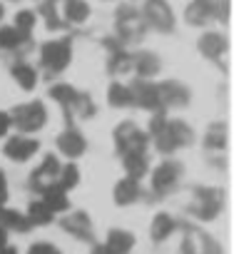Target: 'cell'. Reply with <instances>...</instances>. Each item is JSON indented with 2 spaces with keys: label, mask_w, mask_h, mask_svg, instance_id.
I'll list each match as a JSON object with an SVG mask.
<instances>
[{
  "label": "cell",
  "mask_w": 234,
  "mask_h": 254,
  "mask_svg": "<svg viewBox=\"0 0 234 254\" xmlns=\"http://www.w3.org/2000/svg\"><path fill=\"white\" fill-rule=\"evenodd\" d=\"M147 135L152 137V145L160 155H175L177 150L194 142V130L184 120H170L165 112H152Z\"/></svg>",
  "instance_id": "1"
},
{
  "label": "cell",
  "mask_w": 234,
  "mask_h": 254,
  "mask_svg": "<svg viewBox=\"0 0 234 254\" xmlns=\"http://www.w3.org/2000/svg\"><path fill=\"white\" fill-rule=\"evenodd\" d=\"M48 95H50V97H53V100H55L67 115H80V117L90 120V117H95V112H97L92 97L85 95V92H80V90H75V87L67 85V82H58V85H53Z\"/></svg>",
  "instance_id": "2"
},
{
  "label": "cell",
  "mask_w": 234,
  "mask_h": 254,
  "mask_svg": "<svg viewBox=\"0 0 234 254\" xmlns=\"http://www.w3.org/2000/svg\"><path fill=\"white\" fill-rule=\"evenodd\" d=\"M8 115H10V125H15L23 135H35L48 122V110H45V105L40 100L23 102V105L13 107Z\"/></svg>",
  "instance_id": "3"
},
{
  "label": "cell",
  "mask_w": 234,
  "mask_h": 254,
  "mask_svg": "<svg viewBox=\"0 0 234 254\" xmlns=\"http://www.w3.org/2000/svg\"><path fill=\"white\" fill-rule=\"evenodd\" d=\"M72 63V43L70 38H60V40H48L40 48V65L48 75H60L70 67Z\"/></svg>",
  "instance_id": "4"
},
{
  "label": "cell",
  "mask_w": 234,
  "mask_h": 254,
  "mask_svg": "<svg viewBox=\"0 0 234 254\" xmlns=\"http://www.w3.org/2000/svg\"><path fill=\"white\" fill-rule=\"evenodd\" d=\"M145 28H147V25H145V20H142V13H140L135 5L117 8V13H115V30H117V40H120V45L142 40Z\"/></svg>",
  "instance_id": "5"
},
{
  "label": "cell",
  "mask_w": 234,
  "mask_h": 254,
  "mask_svg": "<svg viewBox=\"0 0 234 254\" xmlns=\"http://www.w3.org/2000/svg\"><path fill=\"white\" fill-rule=\"evenodd\" d=\"M112 140H115V147L120 155H135V152H147V145H150V135L135 122H122L115 127L112 132Z\"/></svg>",
  "instance_id": "6"
},
{
  "label": "cell",
  "mask_w": 234,
  "mask_h": 254,
  "mask_svg": "<svg viewBox=\"0 0 234 254\" xmlns=\"http://www.w3.org/2000/svg\"><path fill=\"white\" fill-rule=\"evenodd\" d=\"M224 207V192L217 190V187H194V199L189 204V214L202 219V222H209L214 219Z\"/></svg>",
  "instance_id": "7"
},
{
  "label": "cell",
  "mask_w": 234,
  "mask_h": 254,
  "mask_svg": "<svg viewBox=\"0 0 234 254\" xmlns=\"http://www.w3.org/2000/svg\"><path fill=\"white\" fill-rule=\"evenodd\" d=\"M184 167L177 160H165L160 167H155L152 172V194L155 197H167L170 192H175L182 182Z\"/></svg>",
  "instance_id": "8"
},
{
  "label": "cell",
  "mask_w": 234,
  "mask_h": 254,
  "mask_svg": "<svg viewBox=\"0 0 234 254\" xmlns=\"http://www.w3.org/2000/svg\"><path fill=\"white\" fill-rule=\"evenodd\" d=\"M142 20L157 33H172L175 30V13L167 0H145L142 5Z\"/></svg>",
  "instance_id": "9"
},
{
  "label": "cell",
  "mask_w": 234,
  "mask_h": 254,
  "mask_svg": "<svg viewBox=\"0 0 234 254\" xmlns=\"http://www.w3.org/2000/svg\"><path fill=\"white\" fill-rule=\"evenodd\" d=\"M130 87H132V95H135V107H142V110H150V112H165L162 97H160V90H157L155 82L140 77Z\"/></svg>",
  "instance_id": "10"
},
{
  "label": "cell",
  "mask_w": 234,
  "mask_h": 254,
  "mask_svg": "<svg viewBox=\"0 0 234 254\" xmlns=\"http://www.w3.org/2000/svg\"><path fill=\"white\" fill-rule=\"evenodd\" d=\"M160 90V97H162V107H187L189 100H192V90L179 82V80H165L157 85Z\"/></svg>",
  "instance_id": "11"
},
{
  "label": "cell",
  "mask_w": 234,
  "mask_h": 254,
  "mask_svg": "<svg viewBox=\"0 0 234 254\" xmlns=\"http://www.w3.org/2000/svg\"><path fill=\"white\" fill-rule=\"evenodd\" d=\"M58 175H60V160L55 155H45L43 162H40V167L30 175V182L28 185H30L33 192H43L45 187H50V185L58 182Z\"/></svg>",
  "instance_id": "12"
},
{
  "label": "cell",
  "mask_w": 234,
  "mask_h": 254,
  "mask_svg": "<svg viewBox=\"0 0 234 254\" xmlns=\"http://www.w3.org/2000/svg\"><path fill=\"white\" fill-rule=\"evenodd\" d=\"M40 150V142L35 140V137H28V135H15V137H10L8 142H5V147H3V152H5V157L8 160H13V162H28L35 152Z\"/></svg>",
  "instance_id": "13"
},
{
  "label": "cell",
  "mask_w": 234,
  "mask_h": 254,
  "mask_svg": "<svg viewBox=\"0 0 234 254\" xmlns=\"http://www.w3.org/2000/svg\"><path fill=\"white\" fill-rule=\"evenodd\" d=\"M58 150H60L65 157L75 160V157L85 155V150H87V140H85V135L77 130V127L67 125L65 130L58 135Z\"/></svg>",
  "instance_id": "14"
},
{
  "label": "cell",
  "mask_w": 234,
  "mask_h": 254,
  "mask_svg": "<svg viewBox=\"0 0 234 254\" xmlns=\"http://www.w3.org/2000/svg\"><path fill=\"white\" fill-rule=\"evenodd\" d=\"M62 229L67 234H72L75 239H82V242H92V219L85 214V212H70L67 217H62Z\"/></svg>",
  "instance_id": "15"
},
{
  "label": "cell",
  "mask_w": 234,
  "mask_h": 254,
  "mask_svg": "<svg viewBox=\"0 0 234 254\" xmlns=\"http://www.w3.org/2000/svg\"><path fill=\"white\" fill-rule=\"evenodd\" d=\"M142 197V187H140V180H135V177H122L120 182L115 185V190H112V199H115V204H120V207H127V204H135L137 199Z\"/></svg>",
  "instance_id": "16"
},
{
  "label": "cell",
  "mask_w": 234,
  "mask_h": 254,
  "mask_svg": "<svg viewBox=\"0 0 234 254\" xmlns=\"http://www.w3.org/2000/svg\"><path fill=\"white\" fill-rule=\"evenodd\" d=\"M184 20L194 28H202L209 20H214V0H192L184 10Z\"/></svg>",
  "instance_id": "17"
},
{
  "label": "cell",
  "mask_w": 234,
  "mask_h": 254,
  "mask_svg": "<svg viewBox=\"0 0 234 254\" xmlns=\"http://www.w3.org/2000/svg\"><path fill=\"white\" fill-rule=\"evenodd\" d=\"M160 70H162V63H160V55H157V53L142 50V53L132 55V72H137L142 80L155 77Z\"/></svg>",
  "instance_id": "18"
},
{
  "label": "cell",
  "mask_w": 234,
  "mask_h": 254,
  "mask_svg": "<svg viewBox=\"0 0 234 254\" xmlns=\"http://www.w3.org/2000/svg\"><path fill=\"white\" fill-rule=\"evenodd\" d=\"M199 53L207 58V60H219L224 53H227V48H229V43H227V38L222 35V33H204L202 38H199Z\"/></svg>",
  "instance_id": "19"
},
{
  "label": "cell",
  "mask_w": 234,
  "mask_h": 254,
  "mask_svg": "<svg viewBox=\"0 0 234 254\" xmlns=\"http://www.w3.org/2000/svg\"><path fill=\"white\" fill-rule=\"evenodd\" d=\"M105 247H107L112 254H130L132 247H135V234L127 232V229H110Z\"/></svg>",
  "instance_id": "20"
},
{
  "label": "cell",
  "mask_w": 234,
  "mask_h": 254,
  "mask_svg": "<svg viewBox=\"0 0 234 254\" xmlns=\"http://www.w3.org/2000/svg\"><path fill=\"white\" fill-rule=\"evenodd\" d=\"M65 25H82L90 18V5L85 0H62V15Z\"/></svg>",
  "instance_id": "21"
},
{
  "label": "cell",
  "mask_w": 234,
  "mask_h": 254,
  "mask_svg": "<svg viewBox=\"0 0 234 254\" xmlns=\"http://www.w3.org/2000/svg\"><path fill=\"white\" fill-rule=\"evenodd\" d=\"M107 102L117 110H125V107H135V95L132 87L125 82H112L107 87Z\"/></svg>",
  "instance_id": "22"
},
{
  "label": "cell",
  "mask_w": 234,
  "mask_h": 254,
  "mask_svg": "<svg viewBox=\"0 0 234 254\" xmlns=\"http://www.w3.org/2000/svg\"><path fill=\"white\" fill-rule=\"evenodd\" d=\"M43 202L53 209V212H67L70 209V197H67V192L55 182V185H50V187H45L43 192Z\"/></svg>",
  "instance_id": "23"
},
{
  "label": "cell",
  "mask_w": 234,
  "mask_h": 254,
  "mask_svg": "<svg viewBox=\"0 0 234 254\" xmlns=\"http://www.w3.org/2000/svg\"><path fill=\"white\" fill-rule=\"evenodd\" d=\"M175 229H177L175 217H170L167 212H160V214H155V219L150 224V237H152V242H165V239H170V234Z\"/></svg>",
  "instance_id": "24"
},
{
  "label": "cell",
  "mask_w": 234,
  "mask_h": 254,
  "mask_svg": "<svg viewBox=\"0 0 234 254\" xmlns=\"http://www.w3.org/2000/svg\"><path fill=\"white\" fill-rule=\"evenodd\" d=\"M10 75H13V80L23 87V90H35V85H38V72H35V67L30 65V63H15L13 67H10Z\"/></svg>",
  "instance_id": "25"
},
{
  "label": "cell",
  "mask_w": 234,
  "mask_h": 254,
  "mask_svg": "<svg viewBox=\"0 0 234 254\" xmlns=\"http://www.w3.org/2000/svg\"><path fill=\"white\" fill-rule=\"evenodd\" d=\"M0 224L5 229H13V232H28L33 229V224L28 222V217L18 209H8V207H0Z\"/></svg>",
  "instance_id": "26"
},
{
  "label": "cell",
  "mask_w": 234,
  "mask_h": 254,
  "mask_svg": "<svg viewBox=\"0 0 234 254\" xmlns=\"http://www.w3.org/2000/svg\"><path fill=\"white\" fill-rule=\"evenodd\" d=\"M28 222L33 224V227H45V224H50L53 219H55V212L43 202V199H35V202H30L28 204Z\"/></svg>",
  "instance_id": "27"
},
{
  "label": "cell",
  "mask_w": 234,
  "mask_h": 254,
  "mask_svg": "<svg viewBox=\"0 0 234 254\" xmlns=\"http://www.w3.org/2000/svg\"><path fill=\"white\" fill-rule=\"evenodd\" d=\"M30 43V35L20 33L18 28H0V48L3 50H20Z\"/></svg>",
  "instance_id": "28"
},
{
  "label": "cell",
  "mask_w": 234,
  "mask_h": 254,
  "mask_svg": "<svg viewBox=\"0 0 234 254\" xmlns=\"http://www.w3.org/2000/svg\"><path fill=\"white\" fill-rule=\"evenodd\" d=\"M107 70L110 75H125L132 70V53H125L122 48H115L110 60H107Z\"/></svg>",
  "instance_id": "29"
},
{
  "label": "cell",
  "mask_w": 234,
  "mask_h": 254,
  "mask_svg": "<svg viewBox=\"0 0 234 254\" xmlns=\"http://www.w3.org/2000/svg\"><path fill=\"white\" fill-rule=\"evenodd\" d=\"M204 147L207 150H224L227 147V125L224 122H214L207 127L204 132Z\"/></svg>",
  "instance_id": "30"
},
{
  "label": "cell",
  "mask_w": 234,
  "mask_h": 254,
  "mask_svg": "<svg viewBox=\"0 0 234 254\" xmlns=\"http://www.w3.org/2000/svg\"><path fill=\"white\" fill-rule=\"evenodd\" d=\"M122 162H125V170H127V175H130V177L142 180V177L147 175V167H150V162H147V152L122 155Z\"/></svg>",
  "instance_id": "31"
},
{
  "label": "cell",
  "mask_w": 234,
  "mask_h": 254,
  "mask_svg": "<svg viewBox=\"0 0 234 254\" xmlns=\"http://www.w3.org/2000/svg\"><path fill=\"white\" fill-rule=\"evenodd\" d=\"M58 185L65 190V192H70V190H75L77 185H80V170H77V165H60V175H58Z\"/></svg>",
  "instance_id": "32"
},
{
  "label": "cell",
  "mask_w": 234,
  "mask_h": 254,
  "mask_svg": "<svg viewBox=\"0 0 234 254\" xmlns=\"http://www.w3.org/2000/svg\"><path fill=\"white\" fill-rule=\"evenodd\" d=\"M35 13L33 10H20L18 15H15V20H13V28H18L20 33H25V35H33V28H35Z\"/></svg>",
  "instance_id": "33"
},
{
  "label": "cell",
  "mask_w": 234,
  "mask_h": 254,
  "mask_svg": "<svg viewBox=\"0 0 234 254\" xmlns=\"http://www.w3.org/2000/svg\"><path fill=\"white\" fill-rule=\"evenodd\" d=\"M229 13H232L229 0H214V18L217 20H229Z\"/></svg>",
  "instance_id": "34"
},
{
  "label": "cell",
  "mask_w": 234,
  "mask_h": 254,
  "mask_svg": "<svg viewBox=\"0 0 234 254\" xmlns=\"http://www.w3.org/2000/svg\"><path fill=\"white\" fill-rule=\"evenodd\" d=\"M28 254H60V249L55 244H48V242H38L28 249Z\"/></svg>",
  "instance_id": "35"
},
{
  "label": "cell",
  "mask_w": 234,
  "mask_h": 254,
  "mask_svg": "<svg viewBox=\"0 0 234 254\" xmlns=\"http://www.w3.org/2000/svg\"><path fill=\"white\" fill-rule=\"evenodd\" d=\"M8 130H10V115L0 110V137H5Z\"/></svg>",
  "instance_id": "36"
},
{
  "label": "cell",
  "mask_w": 234,
  "mask_h": 254,
  "mask_svg": "<svg viewBox=\"0 0 234 254\" xmlns=\"http://www.w3.org/2000/svg\"><path fill=\"white\" fill-rule=\"evenodd\" d=\"M8 202V182H5V175L0 172V207Z\"/></svg>",
  "instance_id": "37"
},
{
  "label": "cell",
  "mask_w": 234,
  "mask_h": 254,
  "mask_svg": "<svg viewBox=\"0 0 234 254\" xmlns=\"http://www.w3.org/2000/svg\"><path fill=\"white\" fill-rule=\"evenodd\" d=\"M90 254H112V252H110V249H107V247H105V244H95V247H92V252H90Z\"/></svg>",
  "instance_id": "38"
},
{
  "label": "cell",
  "mask_w": 234,
  "mask_h": 254,
  "mask_svg": "<svg viewBox=\"0 0 234 254\" xmlns=\"http://www.w3.org/2000/svg\"><path fill=\"white\" fill-rule=\"evenodd\" d=\"M5 244H8V229L0 224V247H5Z\"/></svg>",
  "instance_id": "39"
},
{
  "label": "cell",
  "mask_w": 234,
  "mask_h": 254,
  "mask_svg": "<svg viewBox=\"0 0 234 254\" xmlns=\"http://www.w3.org/2000/svg\"><path fill=\"white\" fill-rule=\"evenodd\" d=\"M0 254H18V249H15V247H8V244H5V247H0Z\"/></svg>",
  "instance_id": "40"
},
{
  "label": "cell",
  "mask_w": 234,
  "mask_h": 254,
  "mask_svg": "<svg viewBox=\"0 0 234 254\" xmlns=\"http://www.w3.org/2000/svg\"><path fill=\"white\" fill-rule=\"evenodd\" d=\"M3 15H5V8H3V3H0V20H3Z\"/></svg>",
  "instance_id": "41"
}]
</instances>
